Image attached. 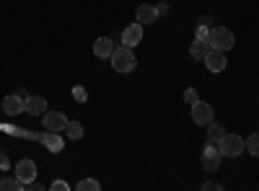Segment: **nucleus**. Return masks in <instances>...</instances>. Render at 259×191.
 Wrapping results in <instances>:
<instances>
[{
  "instance_id": "f257e3e1",
  "label": "nucleus",
  "mask_w": 259,
  "mask_h": 191,
  "mask_svg": "<svg viewBox=\"0 0 259 191\" xmlns=\"http://www.w3.org/2000/svg\"><path fill=\"white\" fill-rule=\"evenodd\" d=\"M215 145H218V150H221L223 158H239V155L246 150L244 137H239V135H228V132H226L218 142H215Z\"/></svg>"
},
{
  "instance_id": "f03ea898",
  "label": "nucleus",
  "mask_w": 259,
  "mask_h": 191,
  "mask_svg": "<svg viewBox=\"0 0 259 191\" xmlns=\"http://www.w3.org/2000/svg\"><path fill=\"white\" fill-rule=\"evenodd\" d=\"M135 65H138V59H135V54H133V49H130V47L122 44L119 49L112 52V68L117 73H133Z\"/></svg>"
},
{
  "instance_id": "7ed1b4c3",
  "label": "nucleus",
  "mask_w": 259,
  "mask_h": 191,
  "mask_svg": "<svg viewBox=\"0 0 259 191\" xmlns=\"http://www.w3.org/2000/svg\"><path fill=\"white\" fill-rule=\"evenodd\" d=\"M210 47L212 49H221V52H228V49H233V31L231 29H226V26H215V29H210Z\"/></svg>"
},
{
  "instance_id": "20e7f679",
  "label": "nucleus",
  "mask_w": 259,
  "mask_h": 191,
  "mask_svg": "<svg viewBox=\"0 0 259 191\" xmlns=\"http://www.w3.org/2000/svg\"><path fill=\"white\" fill-rule=\"evenodd\" d=\"M192 121L197 124V126H210L215 121V111H212V106L205 103V101H197V103H192Z\"/></svg>"
},
{
  "instance_id": "39448f33",
  "label": "nucleus",
  "mask_w": 259,
  "mask_h": 191,
  "mask_svg": "<svg viewBox=\"0 0 259 191\" xmlns=\"http://www.w3.org/2000/svg\"><path fill=\"white\" fill-rule=\"evenodd\" d=\"M221 160H223V155L218 150V145H207L205 153H202V168H205V171L207 173H215L221 168Z\"/></svg>"
},
{
  "instance_id": "423d86ee",
  "label": "nucleus",
  "mask_w": 259,
  "mask_h": 191,
  "mask_svg": "<svg viewBox=\"0 0 259 191\" xmlns=\"http://www.w3.org/2000/svg\"><path fill=\"white\" fill-rule=\"evenodd\" d=\"M41 119H45V130L47 132H62L65 124H68V116H65L62 111H47Z\"/></svg>"
},
{
  "instance_id": "0eeeda50",
  "label": "nucleus",
  "mask_w": 259,
  "mask_h": 191,
  "mask_svg": "<svg viewBox=\"0 0 259 191\" xmlns=\"http://www.w3.org/2000/svg\"><path fill=\"white\" fill-rule=\"evenodd\" d=\"M143 41V24H130L124 31H122V44L133 49L135 44Z\"/></svg>"
},
{
  "instance_id": "6e6552de",
  "label": "nucleus",
  "mask_w": 259,
  "mask_h": 191,
  "mask_svg": "<svg viewBox=\"0 0 259 191\" xmlns=\"http://www.w3.org/2000/svg\"><path fill=\"white\" fill-rule=\"evenodd\" d=\"M202 62L207 65L210 73H223V70H226V52H221V49H210L207 57H205Z\"/></svg>"
},
{
  "instance_id": "1a4fd4ad",
  "label": "nucleus",
  "mask_w": 259,
  "mask_h": 191,
  "mask_svg": "<svg viewBox=\"0 0 259 191\" xmlns=\"http://www.w3.org/2000/svg\"><path fill=\"white\" fill-rule=\"evenodd\" d=\"M24 109H26V98H21L18 93L3 98V111H6V114L16 116V114H24Z\"/></svg>"
},
{
  "instance_id": "9d476101",
  "label": "nucleus",
  "mask_w": 259,
  "mask_h": 191,
  "mask_svg": "<svg viewBox=\"0 0 259 191\" xmlns=\"http://www.w3.org/2000/svg\"><path fill=\"white\" fill-rule=\"evenodd\" d=\"M36 142H41L47 147L50 153H62V147H65V140L60 137V132H47V135H39V140Z\"/></svg>"
},
{
  "instance_id": "9b49d317",
  "label": "nucleus",
  "mask_w": 259,
  "mask_h": 191,
  "mask_svg": "<svg viewBox=\"0 0 259 191\" xmlns=\"http://www.w3.org/2000/svg\"><path fill=\"white\" fill-rule=\"evenodd\" d=\"M210 49H212V47H210V39H194L192 47H189V57H192L194 62H202Z\"/></svg>"
},
{
  "instance_id": "f8f14e48",
  "label": "nucleus",
  "mask_w": 259,
  "mask_h": 191,
  "mask_svg": "<svg viewBox=\"0 0 259 191\" xmlns=\"http://www.w3.org/2000/svg\"><path fill=\"white\" fill-rule=\"evenodd\" d=\"M24 111H26L29 116H45V114H47V101L41 98V96H29Z\"/></svg>"
},
{
  "instance_id": "ddd939ff",
  "label": "nucleus",
  "mask_w": 259,
  "mask_h": 191,
  "mask_svg": "<svg viewBox=\"0 0 259 191\" xmlns=\"http://www.w3.org/2000/svg\"><path fill=\"white\" fill-rule=\"evenodd\" d=\"M16 176L24 181V183H31V181L36 178V165H34V160H21V163L16 165Z\"/></svg>"
},
{
  "instance_id": "4468645a",
  "label": "nucleus",
  "mask_w": 259,
  "mask_h": 191,
  "mask_svg": "<svg viewBox=\"0 0 259 191\" xmlns=\"http://www.w3.org/2000/svg\"><path fill=\"white\" fill-rule=\"evenodd\" d=\"M112 52H114V41L109 36H99L96 44H94V54L101 57V59H106V57H112Z\"/></svg>"
},
{
  "instance_id": "2eb2a0df",
  "label": "nucleus",
  "mask_w": 259,
  "mask_h": 191,
  "mask_svg": "<svg viewBox=\"0 0 259 191\" xmlns=\"http://www.w3.org/2000/svg\"><path fill=\"white\" fill-rule=\"evenodd\" d=\"M158 18V8L156 6H150V3H143L140 8H138V24H153V21Z\"/></svg>"
},
{
  "instance_id": "dca6fc26",
  "label": "nucleus",
  "mask_w": 259,
  "mask_h": 191,
  "mask_svg": "<svg viewBox=\"0 0 259 191\" xmlns=\"http://www.w3.org/2000/svg\"><path fill=\"white\" fill-rule=\"evenodd\" d=\"M0 188H3V191H24V188H26V183L21 181L18 176H13V178H11V176H6L3 181H0Z\"/></svg>"
},
{
  "instance_id": "f3484780",
  "label": "nucleus",
  "mask_w": 259,
  "mask_h": 191,
  "mask_svg": "<svg viewBox=\"0 0 259 191\" xmlns=\"http://www.w3.org/2000/svg\"><path fill=\"white\" fill-rule=\"evenodd\" d=\"M226 135V130H223V124H218V121H212L210 124V130H207V145H215L221 137Z\"/></svg>"
},
{
  "instance_id": "a211bd4d",
  "label": "nucleus",
  "mask_w": 259,
  "mask_h": 191,
  "mask_svg": "<svg viewBox=\"0 0 259 191\" xmlns=\"http://www.w3.org/2000/svg\"><path fill=\"white\" fill-rule=\"evenodd\" d=\"M62 132H68V140H80L83 137V124L80 121H68Z\"/></svg>"
},
{
  "instance_id": "6ab92c4d",
  "label": "nucleus",
  "mask_w": 259,
  "mask_h": 191,
  "mask_svg": "<svg viewBox=\"0 0 259 191\" xmlns=\"http://www.w3.org/2000/svg\"><path fill=\"white\" fill-rule=\"evenodd\" d=\"M244 145H246V150H249L251 155H256V158H259V132H254L249 140H244Z\"/></svg>"
},
{
  "instance_id": "aec40b11",
  "label": "nucleus",
  "mask_w": 259,
  "mask_h": 191,
  "mask_svg": "<svg viewBox=\"0 0 259 191\" xmlns=\"http://www.w3.org/2000/svg\"><path fill=\"white\" fill-rule=\"evenodd\" d=\"M75 188H78V191H99V188H101V183H99V181H94V178H83Z\"/></svg>"
},
{
  "instance_id": "412c9836",
  "label": "nucleus",
  "mask_w": 259,
  "mask_h": 191,
  "mask_svg": "<svg viewBox=\"0 0 259 191\" xmlns=\"http://www.w3.org/2000/svg\"><path fill=\"white\" fill-rule=\"evenodd\" d=\"M73 98H75L78 103H85V101H89V93H85L83 86H75V88H73Z\"/></svg>"
},
{
  "instance_id": "4be33fe9",
  "label": "nucleus",
  "mask_w": 259,
  "mask_h": 191,
  "mask_svg": "<svg viewBox=\"0 0 259 191\" xmlns=\"http://www.w3.org/2000/svg\"><path fill=\"white\" fill-rule=\"evenodd\" d=\"M184 101H187L189 106H192V103H197V101H200L197 91H194V88H187V91H184Z\"/></svg>"
},
{
  "instance_id": "5701e85b",
  "label": "nucleus",
  "mask_w": 259,
  "mask_h": 191,
  "mask_svg": "<svg viewBox=\"0 0 259 191\" xmlns=\"http://www.w3.org/2000/svg\"><path fill=\"white\" fill-rule=\"evenodd\" d=\"M70 186L65 183V181H55V183H50V191H68Z\"/></svg>"
},
{
  "instance_id": "b1692460",
  "label": "nucleus",
  "mask_w": 259,
  "mask_h": 191,
  "mask_svg": "<svg viewBox=\"0 0 259 191\" xmlns=\"http://www.w3.org/2000/svg\"><path fill=\"white\" fill-rule=\"evenodd\" d=\"M207 36H210V29H207L205 24H200V26H197V39H207Z\"/></svg>"
},
{
  "instance_id": "393cba45",
  "label": "nucleus",
  "mask_w": 259,
  "mask_h": 191,
  "mask_svg": "<svg viewBox=\"0 0 259 191\" xmlns=\"http://www.w3.org/2000/svg\"><path fill=\"white\" fill-rule=\"evenodd\" d=\"M202 188H205V191H210V188H212V191H221L223 186H221V183H215V181H207V183H202Z\"/></svg>"
},
{
  "instance_id": "a878e982",
  "label": "nucleus",
  "mask_w": 259,
  "mask_h": 191,
  "mask_svg": "<svg viewBox=\"0 0 259 191\" xmlns=\"http://www.w3.org/2000/svg\"><path fill=\"white\" fill-rule=\"evenodd\" d=\"M156 8H158V16H166V13H168V6H166V3H158Z\"/></svg>"
},
{
  "instance_id": "bb28decb",
  "label": "nucleus",
  "mask_w": 259,
  "mask_h": 191,
  "mask_svg": "<svg viewBox=\"0 0 259 191\" xmlns=\"http://www.w3.org/2000/svg\"><path fill=\"white\" fill-rule=\"evenodd\" d=\"M0 168H8V158L6 155H0Z\"/></svg>"
}]
</instances>
